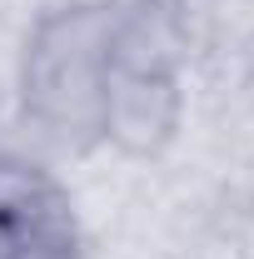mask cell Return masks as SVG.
I'll list each match as a JSON object with an SVG mask.
<instances>
[{
    "mask_svg": "<svg viewBox=\"0 0 254 259\" xmlns=\"http://www.w3.org/2000/svg\"><path fill=\"white\" fill-rule=\"evenodd\" d=\"M190 55L185 0H115L105 45V140L125 155H159L185 110L180 70Z\"/></svg>",
    "mask_w": 254,
    "mask_h": 259,
    "instance_id": "1",
    "label": "cell"
},
{
    "mask_svg": "<svg viewBox=\"0 0 254 259\" xmlns=\"http://www.w3.org/2000/svg\"><path fill=\"white\" fill-rule=\"evenodd\" d=\"M115 0H70L35 20L20 50V115L60 145L90 150L105 140V45Z\"/></svg>",
    "mask_w": 254,
    "mask_h": 259,
    "instance_id": "2",
    "label": "cell"
},
{
    "mask_svg": "<svg viewBox=\"0 0 254 259\" xmlns=\"http://www.w3.org/2000/svg\"><path fill=\"white\" fill-rule=\"evenodd\" d=\"M0 259H85L80 214L60 180L30 155H0Z\"/></svg>",
    "mask_w": 254,
    "mask_h": 259,
    "instance_id": "3",
    "label": "cell"
}]
</instances>
